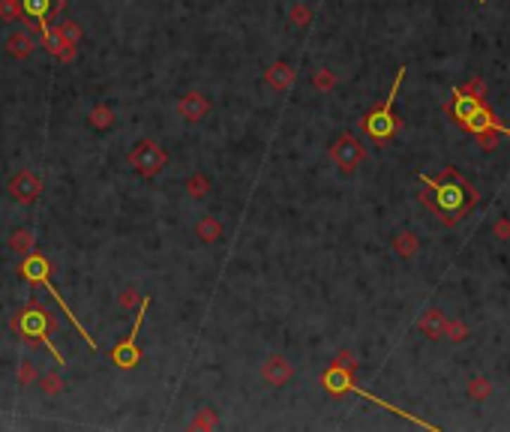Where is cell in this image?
Masks as SVG:
<instances>
[{
    "label": "cell",
    "mask_w": 510,
    "mask_h": 432,
    "mask_svg": "<svg viewBox=\"0 0 510 432\" xmlns=\"http://www.w3.org/2000/svg\"><path fill=\"white\" fill-rule=\"evenodd\" d=\"M37 379H39V375H37V367H33L30 360H21V363H18V372H15V381H18L21 387H30V384H37Z\"/></svg>",
    "instance_id": "obj_31"
},
{
    "label": "cell",
    "mask_w": 510,
    "mask_h": 432,
    "mask_svg": "<svg viewBox=\"0 0 510 432\" xmlns=\"http://www.w3.org/2000/svg\"><path fill=\"white\" fill-rule=\"evenodd\" d=\"M390 249H393L400 258L412 261L417 252H421V237H417L412 228H402V231H396V235L390 237Z\"/></svg>",
    "instance_id": "obj_16"
},
{
    "label": "cell",
    "mask_w": 510,
    "mask_h": 432,
    "mask_svg": "<svg viewBox=\"0 0 510 432\" xmlns=\"http://www.w3.org/2000/svg\"><path fill=\"white\" fill-rule=\"evenodd\" d=\"M21 6H25V18L37 21V30L42 33L54 18L60 15L63 0H21Z\"/></svg>",
    "instance_id": "obj_11"
},
{
    "label": "cell",
    "mask_w": 510,
    "mask_h": 432,
    "mask_svg": "<svg viewBox=\"0 0 510 432\" xmlns=\"http://www.w3.org/2000/svg\"><path fill=\"white\" fill-rule=\"evenodd\" d=\"M37 387L42 391V396H58L66 391V381H63V375L58 369H51V372H42L39 379H37Z\"/></svg>",
    "instance_id": "obj_22"
},
{
    "label": "cell",
    "mask_w": 510,
    "mask_h": 432,
    "mask_svg": "<svg viewBox=\"0 0 510 432\" xmlns=\"http://www.w3.org/2000/svg\"><path fill=\"white\" fill-rule=\"evenodd\" d=\"M459 91L468 93V96H474V99H480V103H483V99H486V81L480 79V75H474V79H468V84H462Z\"/></svg>",
    "instance_id": "obj_33"
},
{
    "label": "cell",
    "mask_w": 510,
    "mask_h": 432,
    "mask_svg": "<svg viewBox=\"0 0 510 432\" xmlns=\"http://www.w3.org/2000/svg\"><path fill=\"white\" fill-rule=\"evenodd\" d=\"M186 195L198 198V202H201V198H208V195H210V181H208L204 174L196 171V174H192L189 181H186Z\"/></svg>",
    "instance_id": "obj_27"
},
{
    "label": "cell",
    "mask_w": 510,
    "mask_h": 432,
    "mask_svg": "<svg viewBox=\"0 0 510 432\" xmlns=\"http://www.w3.org/2000/svg\"><path fill=\"white\" fill-rule=\"evenodd\" d=\"M147 306H151V297H144V303L135 309V325L129 330L127 339H120L115 348H111V363L120 369H135L141 363V351H139V330L144 325V315H147Z\"/></svg>",
    "instance_id": "obj_6"
},
{
    "label": "cell",
    "mask_w": 510,
    "mask_h": 432,
    "mask_svg": "<svg viewBox=\"0 0 510 432\" xmlns=\"http://www.w3.org/2000/svg\"><path fill=\"white\" fill-rule=\"evenodd\" d=\"M144 297L147 294L135 292V288H123V292L117 294V303H120V309H139L144 303Z\"/></svg>",
    "instance_id": "obj_30"
},
{
    "label": "cell",
    "mask_w": 510,
    "mask_h": 432,
    "mask_svg": "<svg viewBox=\"0 0 510 432\" xmlns=\"http://www.w3.org/2000/svg\"><path fill=\"white\" fill-rule=\"evenodd\" d=\"M312 25V9L306 6V4H294L288 9V27H310Z\"/></svg>",
    "instance_id": "obj_24"
},
{
    "label": "cell",
    "mask_w": 510,
    "mask_h": 432,
    "mask_svg": "<svg viewBox=\"0 0 510 432\" xmlns=\"http://www.w3.org/2000/svg\"><path fill=\"white\" fill-rule=\"evenodd\" d=\"M117 124V114H115V108H111L108 103H99L90 108V114H87V126L90 129H96V132H106Z\"/></svg>",
    "instance_id": "obj_18"
},
{
    "label": "cell",
    "mask_w": 510,
    "mask_h": 432,
    "mask_svg": "<svg viewBox=\"0 0 510 432\" xmlns=\"http://www.w3.org/2000/svg\"><path fill=\"white\" fill-rule=\"evenodd\" d=\"M445 108H447V114L457 120V126L462 132H468V136H478L480 129H490V126L498 124V117L480 103V99L462 93L459 87H453V91H450V99H447Z\"/></svg>",
    "instance_id": "obj_4"
},
{
    "label": "cell",
    "mask_w": 510,
    "mask_h": 432,
    "mask_svg": "<svg viewBox=\"0 0 510 432\" xmlns=\"http://www.w3.org/2000/svg\"><path fill=\"white\" fill-rule=\"evenodd\" d=\"M177 114L186 120V124H201L204 117L210 114V99L198 93V91H189L180 96V103H177Z\"/></svg>",
    "instance_id": "obj_14"
},
{
    "label": "cell",
    "mask_w": 510,
    "mask_h": 432,
    "mask_svg": "<svg viewBox=\"0 0 510 432\" xmlns=\"http://www.w3.org/2000/svg\"><path fill=\"white\" fill-rule=\"evenodd\" d=\"M15 273L21 276V280H27V282H33V285H42V288H45V292H49V294L54 297V301H58V303H60V309H63V315H66V318H70V325H72V327L78 330V336H82V339L87 342V348H90V351H96V339H94V336H90V334H87V330L82 327V321H78V318L72 315V306H70V303H66V301H63V294H60V292H58V288H54V285H51V261H49V258H45V256H39V252H30V256H25V258H21V264H18V268H15Z\"/></svg>",
    "instance_id": "obj_3"
},
{
    "label": "cell",
    "mask_w": 510,
    "mask_h": 432,
    "mask_svg": "<svg viewBox=\"0 0 510 432\" xmlns=\"http://www.w3.org/2000/svg\"><path fill=\"white\" fill-rule=\"evenodd\" d=\"M294 79H298V72H294V66L286 60H276L264 70V81H267V87H274L276 93H286L294 84Z\"/></svg>",
    "instance_id": "obj_15"
},
{
    "label": "cell",
    "mask_w": 510,
    "mask_h": 432,
    "mask_svg": "<svg viewBox=\"0 0 510 432\" xmlns=\"http://www.w3.org/2000/svg\"><path fill=\"white\" fill-rule=\"evenodd\" d=\"M336 72L333 70H327V66H321V70H315L312 72V87L315 91H321V93H331L333 87H336Z\"/></svg>",
    "instance_id": "obj_25"
},
{
    "label": "cell",
    "mask_w": 510,
    "mask_h": 432,
    "mask_svg": "<svg viewBox=\"0 0 510 432\" xmlns=\"http://www.w3.org/2000/svg\"><path fill=\"white\" fill-rule=\"evenodd\" d=\"M447 321H450V315L445 313V309L429 306V309L421 313V318H417V330H421L429 342H441L445 339V330H447Z\"/></svg>",
    "instance_id": "obj_13"
},
{
    "label": "cell",
    "mask_w": 510,
    "mask_h": 432,
    "mask_svg": "<svg viewBox=\"0 0 510 432\" xmlns=\"http://www.w3.org/2000/svg\"><path fill=\"white\" fill-rule=\"evenodd\" d=\"M331 159H333V165L343 174H355L360 169V162L366 159V148H364V141H360L357 136L343 132V136L331 144Z\"/></svg>",
    "instance_id": "obj_8"
},
{
    "label": "cell",
    "mask_w": 510,
    "mask_h": 432,
    "mask_svg": "<svg viewBox=\"0 0 510 432\" xmlns=\"http://www.w3.org/2000/svg\"><path fill=\"white\" fill-rule=\"evenodd\" d=\"M58 30H60V37L70 39V42H78V39L84 37V30H82V25H78V21H60Z\"/></svg>",
    "instance_id": "obj_34"
},
{
    "label": "cell",
    "mask_w": 510,
    "mask_h": 432,
    "mask_svg": "<svg viewBox=\"0 0 510 432\" xmlns=\"http://www.w3.org/2000/svg\"><path fill=\"white\" fill-rule=\"evenodd\" d=\"M225 235V228H222V223L217 216H201L198 223H196V237L201 240V243H217L219 237Z\"/></svg>",
    "instance_id": "obj_20"
},
{
    "label": "cell",
    "mask_w": 510,
    "mask_h": 432,
    "mask_svg": "<svg viewBox=\"0 0 510 432\" xmlns=\"http://www.w3.org/2000/svg\"><path fill=\"white\" fill-rule=\"evenodd\" d=\"M474 4H483V0H474Z\"/></svg>",
    "instance_id": "obj_37"
},
{
    "label": "cell",
    "mask_w": 510,
    "mask_h": 432,
    "mask_svg": "<svg viewBox=\"0 0 510 432\" xmlns=\"http://www.w3.org/2000/svg\"><path fill=\"white\" fill-rule=\"evenodd\" d=\"M466 393L471 402H486L492 396V381L486 379V375H471L466 381Z\"/></svg>",
    "instance_id": "obj_21"
},
{
    "label": "cell",
    "mask_w": 510,
    "mask_h": 432,
    "mask_svg": "<svg viewBox=\"0 0 510 432\" xmlns=\"http://www.w3.org/2000/svg\"><path fill=\"white\" fill-rule=\"evenodd\" d=\"M333 363H339V367H345V369L355 372L357 369V354L355 351H339L336 358H333Z\"/></svg>",
    "instance_id": "obj_36"
},
{
    "label": "cell",
    "mask_w": 510,
    "mask_h": 432,
    "mask_svg": "<svg viewBox=\"0 0 510 432\" xmlns=\"http://www.w3.org/2000/svg\"><path fill=\"white\" fill-rule=\"evenodd\" d=\"M9 330H13L18 339H25L30 348L45 346V348H49V354L54 358V363H58V367H63V354L54 348L51 339H49L51 334H58V318H54L42 303L30 301L27 306H21L18 313L9 318Z\"/></svg>",
    "instance_id": "obj_2"
},
{
    "label": "cell",
    "mask_w": 510,
    "mask_h": 432,
    "mask_svg": "<svg viewBox=\"0 0 510 432\" xmlns=\"http://www.w3.org/2000/svg\"><path fill=\"white\" fill-rule=\"evenodd\" d=\"M402 81H405V66H400V70H396V79H393V87H390L388 99H384V105L372 108V112L364 114V120H360V129L366 132V138H372V141L381 144V141H388L393 132H400L402 120L393 114V103H396V96H400Z\"/></svg>",
    "instance_id": "obj_5"
},
{
    "label": "cell",
    "mask_w": 510,
    "mask_h": 432,
    "mask_svg": "<svg viewBox=\"0 0 510 432\" xmlns=\"http://www.w3.org/2000/svg\"><path fill=\"white\" fill-rule=\"evenodd\" d=\"M37 51V39H33L30 30H15L13 37L6 39V54L15 60H27L30 54Z\"/></svg>",
    "instance_id": "obj_17"
},
{
    "label": "cell",
    "mask_w": 510,
    "mask_h": 432,
    "mask_svg": "<svg viewBox=\"0 0 510 432\" xmlns=\"http://www.w3.org/2000/svg\"><path fill=\"white\" fill-rule=\"evenodd\" d=\"M321 387L331 396H343V393H351V391H357V384H355V372L345 369V367H339V363H331V367L324 369L321 375Z\"/></svg>",
    "instance_id": "obj_12"
},
{
    "label": "cell",
    "mask_w": 510,
    "mask_h": 432,
    "mask_svg": "<svg viewBox=\"0 0 510 432\" xmlns=\"http://www.w3.org/2000/svg\"><path fill=\"white\" fill-rule=\"evenodd\" d=\"M217 426H219L217 408H201V412L189 420V429H217Z\"/></svg>",
    "instance_id": "obj_26"
},
{
    "label": "cell",
    "mask_w": 510,
    "mask_h": 432,
    "mask_svg": "<svg viewBox=\"0 0 510 432\" xmlns=\"http://www.w3.org/2000/svg\"><path fill=\"white\" fill-rule=\"evenodd\" d=\"M474 138H478V144H480L483 150H495L498 148V138H502V132H498V124H495L490 129H480Z\"/></svg>",
    "instance_id": "obj_32"
},
{
    "label": "cell",
    "mask_w": 510,
    "mask_h": 432,
    "mask_svg": "<svg viewBox=\"0 0 510 432\" xmlns=\"http://www.w3.org/2000/svg\"><path fill=\"white\" fill-rule=\"evenodd\" d=\"M6 192L13 195L18 204H33V202H37V198L42 195V181H39L37 171L21 169V171H15L13 177H9Z\"/></svg>",
    "instance_id": "obj_9"
},
{
    "label": "cell",
    "mask_w": 510,
    "mask_h": 432,
    "mask_svg": "<svg viewBox=\"0 0 510 432\" xmlns=\"http://www.w3.org/2000/svg\"><path fill=\"white\" fill-rule=\"evenodd\" d=\"M129 165L141 177H156L168 165V153L153 138H141V141H135V148L129 150Z\"/></svg>",
    "instance_id": "obj_7"
},
{
    "label": "cell",
    "mask_w": 510,
    "mask_h": 432,
    "mask_svg": "<svg viewBox=\"0 0 510 432\" xmlns=\"http://www.w3.org/2000/svg\"><path fill=\"white\" fill-rule=\"evenodd\" d=\"M294 379V363L286 358V354H270V358L262 363V381L270 387H286Z\"/></svg>",
    "instance_id": "obj_10"
},
{
    "label": "cell",
    "mask_w": 510,
    "mask_h": 432,
    "mask_svg": "<svg viewBox=\"0 0 510 432\" xmlns=\"http://www.w3.org/2000/svg\"><path fill=\"white\" fill-rule=\"evenodd\" d=\"M51 54L58 58L60 63H72L78 58V42H70V39H60L58 46L51 48Z\"/></svg>",
    "instance_id": "obj_29"
},
{
    "label": "cell",
    "mask_w": 510,
    "mask_h": 432,
    "mask_svg": "<svg viewBox=\"0 0 510 432\" xmlns=\"http://www.w3.org/2000/svg\"><path fill=\"white\" fill-rule=\"evenodd\" d=\"M468 336H471V327H468L462 318H450V321H447V330H445V339H447V342L459 346V342H466Z\"/></svg>",
    "instance_id": "obj_23"
},
{
    "label": "cell",
    "mask_w": 510,
    "mask_h": 432,
    "mask_svg": "<svg viewBox=\"0 0 510 432\" xmlns=\"http://www.w3.org/2000/svg\"><path fill=\"white\" fill-rule=\"evenodd\" d=\"M492 237H498V240H510V216H498L495 223H492Z\"/></svg>",
    "instance_id": "obj_35"
},
{
    "label": "cell",
    "mask_w": 510,
    "mask_h": 432,
    "mask_svg": "<svg viewBox=\"0 0 510 432\" xmlns=\"http://www.w3.org/2000/svg\"><path fill=\"white\" fill-rule=\"evenodd\" d=\"M417 181H421L426 190L421 192V202L433 210V214L445 223L447 228H457L459 219L468 214V210L478 207L480 195L478 190L462 177L453 165H447L445 174L441 177H429V174H421L417 171Z\"/></svg>",
    "instance_id": "obj_1"
},
{
    "label": "cell",
    "mask_w": 510,
    "mask_h": 432,
    "mask_svg": "<svg viewBox=\"0 0 510 432\" xmlns=\"http://www.w3.org/2000/svg\"><path fill=\"white\" fill-rule=\"evenodd\" d=\"M6 247L13 249L15 256H21V258H25V256H30V252L37 249V235H33L30 228H15L13 235L6 237Z\"/></svg>",
    "instance_id": "obj_19"
},
{
    "label": "cell",
    "mask_w": 510,
    "mask_h": 432,
    "mask_svg": "<svg viewBox=\"0 0 510 432\" xmlns=\"http://www.w3.org/2000/svg\"><path fill=\"white\" fill-rule=\"evenodd\" d=\"M25 18V6H21V0H0V21H21Z\"/></svg>",
    "instance_id": "obj_28"
}]
</instances>
